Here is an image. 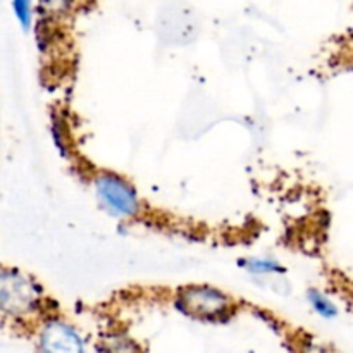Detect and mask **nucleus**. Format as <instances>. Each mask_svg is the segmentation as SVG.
Here are the masks:
<instances>
[{"mask_svg":"<svg viewBox=\"0 0 353 353\" xmlns=\"http://www.w3.org/2000/svg\"><path fill=\"white\" fill-rule=\"evenodd\" d=\"M309 299H310V303L314 305V309H316L323 317H334L338 314L334 303L331 302V300H327L323 293L310 292Z\"/></svg>","mask_w":353,"mask_h":353,"instance_id":"nucleus-6","label":"nucleus"},{"mask_svg":"<svg viewBox=\"0 0 353 353\" xmlns=\"http://www.w3.org/2000/svg\"><path fill=\"white\" fill-rule=\"evenodd\" d=\"M43 353H83V343L78 333L64 323H50L41 333Z\"/></svg>","mask_w":353,"mask_h":353,"instance_id":"nucleus-4","label":"nucleus"},{"mask_svg":"<svg viewBox=\"0 0 353 353\" xmlns=\"http://www.w3.org/2000/svg\"><path fill=\"white\" fill-rule=\"evenodd\" d=\"M245 268L254 274H271V272H278L281 274L285 269L274 261H262V259H252V261L245 262Z\"/></svg>","mask_w":353,"mask_h":353,"instance_id":"nucleus-7","label":"nucleus"},{"mask_svg":"<svg viewBox=\"0 0 353 353\" xmlns=\"http://www.w3.org/2000/svg\"><path fill=\"white\" fill-rule=\"evenodd\" d=\"M179 303L185 307L186 312L196 317H217L230 309V299L210 286L185 288L179 296Z\"/></svg>","mask_w":353,"mask_h":353,"instance_id":"nucleus-3","label":"nucleus"},{"mask_svg":"<svg viewBox=\"0 0 353 353\" xmlns=\"http://www.w3.org/2000/svg\"><path fill=\"white\" fill-rule=\"evenodd\" d=\"M12 9L21 28L28 31L33 24V0H12Z\"/></svg>","mask_w":353,"mask_h":353,"instance_id":"nucleus-5","label":"nucleus"},{"mask_svg":"<svg viewBox=\"0 0 353 353\" xmlns=\"http://www.w3.org/2000/svg\"><path fill=\"white\" fill-rule=\"evenodd\" d=\"M38 286L19 271H0V312L21 316L37 305Z\"/></svg>","mask_w":353,"mask_h":353,"instance_id":"nucleus-1","label":"nucleus"},{"mask_svg":"<svg viewBox=\"0 0 353 353\" xmlns=\"http://www.w3.org/2000/svg\"><path fill=\"white\" fill-rule=\"evenodd\" d=\"M72 0H41V10L48 17H61L71 9Z\"/></svg>","mask_w":353,"mask_h":353,"instance_id":"nucleus-8","label":"nucleus"},{"mask_svg":"<svg viewBox=\"0 0 353 353\" xmlns=\"http://www.w3.org/2000/svg\"><path fill=\"white\" fill-rule=\"evenodd\" d=\"M95 188L100 203L112 216L131 217L138 214L140 202H138L137 192L121 176L112 174V172H102L97 176Z\"/></svg>","mask_w":353,"mask_h":353,"instance_id":"nucleus-2","label":"nucleus"}]
</instances>
